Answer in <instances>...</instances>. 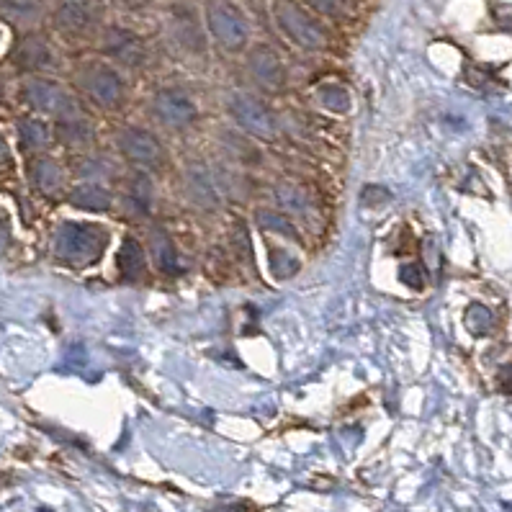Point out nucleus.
Listing matches in <instances>:
<instances>
[{
  "label": "nucleus",
  "mask_w": 512,
  "mask_h": 512,
  "mask_svg": "<svg viewBox=\"0 0 512 512\" xmlns=\"http://www.w3.org/2000/svg\"><path fill=\"white\" fill-rule=\"evenodd\" d=\"M6 157H8V147H6V142L0 139V160H6Z\"/></svg>",
  "instance_id": "7c9ffc66"
},
{
  "label": "nucleus",
  "mask_w": 512,
  "mask_h": 512,
  "mask_svg": "<svg viewBox=\"0 0 512 512\" xmlns=\"http://www.w3.org/2000/svg\"><path fill=\"white\" fill-rule=\"evenodd\" d=\"M16 57H19V62L26 70H42V67H47L52 62V49H49V44L44 39L29 37L21 42L19 55Z\"/></svg>",
  "instance_id": "4468645a"
},
{
  "label": "nucleus",
  "mask_w": 512,
  "mask_h": 512,
  "mask_svg": "<svg viewBox=\"0 0 512 512\" xmlns=\"http://www.w3.org/2000/svg\"><path fill=\"white\" fill-rule=\"evenodd\" d=\"M250 70L268 88H278V85L284 83V65L273 55V49L268 47H258L250 55Z\"/></svg>",
  "instance_id": "1a4fd4ad"
},
{
  "label": "nucleus",
  "mask_w": 512,
  "mask_h": 512,
  "mask_svg": "<svg viewBox=\"0 0 512 512\" xmlns=\"http://www.w3.org/2000/svg\"><path fill=\"white\" fill-rule=\"evenodd\" d=\"M0 13L13 24H34L42 19V0H0Z\"/></svg>",
  "instance_id": "ddd939ff"
},
{
  "label": "nucleus",
  "mask_w": 512,
  "mask_h": 512,
  "mask_svg": "<svg viewBox=\"0 0 512 512\" xmlns=\"http://www.w3.org/2000/svg\"><path fill=\"white\" fill-rule=\"evenodd\" d=\"M109 242V235L96 224L67 222L57 229L55 250L65 263L73 266H91L103 255V247Z\"/></svg>",
  "instance_id": "f257e3e1"
},
{
  "label": "nucleus",
  "mask_w": 512,
  "mask_h": 512,
  "mask_svg": "<svg viewBox=\"0 0 512 512\" xmlns=\"http://www.w3.org/2000/svg\"><path fill=\"white\" fill-rule=\"evenodd\" d=\"M258 224L260 227L271 229V232H278V235L291 237V240L296 237V229L291 227L289 219H284L281 214H276V211H266V209L258 211Z\"/></svg>",
  "instance_id": "393cba45"
},
{
  "label": "nucleus",
  "mask_w": 512,
  "mask_h": 512,
  "mask_svg": "<svg viewBox=\"0 0 512 512\" xmlns=\"http://www.w3.org/2000/svg\"><path fill=\"white\" fill-rule=\"evenodd\" d=\"M70 204L85 211H106L111 206V193L101 186H80L70 193Z\"/></svg>",
  "instance_id": "2eb2a0df"
},
{
  "label": "nucleus",
  "mask_w": 512,
  "mask_h": 512,
  "mask_svg": "<svg viewBox=\"0 0 512 512\" xmlns=\"http://www.w3.org/2000/svg\"><path fill=\"white\" fill-rule=\"evenodd\" d=\"M188 186H191V196L193 201H199V204L204 206H214V188H211L209 178H206L204 173H193L188 175Z\"/></svg>",
  "instance_id": "b1692460"
},
{
  "label": "nucleus",
  "mask_w": 512,
  "mask_h": 512,
  "mask_svg": "<svg viewBox=\"0 0 512 512\" xmlns=\"http://www.w3.org/2000/svg\"><path fill=\"white\" fill-rule=\"evenodd\" d=\"M152 250H155L157 266L163 268L165 273H178V253H175L173 240L165 235L163 229H157L155 235H152Z\"/></svg>",
  "instance_id": "f3484780"
},
{
  "label": "nucleus",
  "mask_w": 512,
  "mask_h": 512,
  "mask_svg": "<svg viewBox=\"0 0 512 512\" xmlns=\"http://www.w3.org/2000/svg\"><path fill=\"white\" fill-rule=\"evenodd\" d=\"M317 96H320L322 106L335 111V114H345V111L350 109V96L343 85H335V83L322 85L320 91H317Z\"/></svg>",
  "instance_id": "6ab92c4d"
},
{
  "label": "nucleus",
  "mask_w": 512,
  "mask_h": 512,
  "mask_svg": "<svg viewBox=\"0 0 512 512\" xmlns=\"http://www.w3.org/2000/svg\"><path fill=\"white\" fill-rule=\"evenodd\" d=\"M121 152L139 165H155L163 157V147L157 145V139L145 129H127L119 137Z\"/></svg>",
  "instance_id": "0eeeda50"
},
{
  "label": "nucleus",
  "mask_w": 512,
  "mask_h": 512,
  "mask_svg": "<svg viewBox=\"0 0 512 512\" xmlns=\"http://www.w3.org/2000/svg\"><path fill=\"white\" fill-rule=\"evenodd\" d=\"M399 276H402V281L410 289H422L425 286V268L420 266V263H407V266L399 271Z\"/></svg>",
  "instance_id": "a878e982"
},
{
  "label": "nucleus",
  "mask_w": 512,
  "mask_h": 512,
  "mask_svg": "<svg viewBox=\"0 0 512 512\" xmlns=\"http://www.w3.org/2000/svg\"><path fill=\"white\" fill-rule=\"evenodd\" d=\"M155 114L157 119L168 124V127H188L196 119V106L188 96L178 91H163L155 98Z\"/></svg>",
  "instance_id": "423d86ee"
},
{
  "label": "nucleus",
  "mask_w": 512,
  "mask_h": 512,
  "mask_svg": "<svg viewBox=\"0 0 512 512\" xmlns=\"http://www.w3.org/2000/svg\"><path fill=\"white\" fill-rule=\"evenodd\" d=\"M106 47H109L111 57H116L124 65H139L145 57V49H142L139 39L124 29H111L109 37H106Z\"/></svg>",
  "instance_id": "9d476101"
},
{
  "label": "nucleus",
  "mask_w": 512,
  "mask_h": 512,
  "mask_svg": "<svg viewBox=\"0 0 512 512\" xmlns=\"http://www.w3.org/2000/svg\"><path fill=\"white\" fill-rule=\"evenodd\" d=\"M152 196H155V191H152L150 178L147 175H137L132 181V188H129V199L137 206V211L147 214L152 209Z\"/></svg>",
  "instance_id": "4be33fe9"
},
{
  "label": "nucleus",
  "mask_w": 512,
  "mask_h": 512,
  "mask_svg": "<svg viewBox=\"0 0 512 512\" xmlns=\"http://www.w3.org/2000/svg\"><path fill=\"white\" fill-rule=\"evenodd\" d=\"M19 134H21V142H24V147H29V150H39V147L49 145V129H47V124H42L39 119L21 121Z\"/></svg>",
  "instance_id": "a211bd4d"
},
{
  "label": "nucleus",
  "mask_w": 512,
  "mask_h": 512,
  "mask_svg": "<svg viewBox=\"0 0 512 512\" xmlns=\"http://www.w3.org/2000/svg\"><path fill=\"white\" fill-rule=\"evenodd\" d=\"M55 16L57 24L65 31H83L91 24V3L88 0H60Z\"/></svg>",
  "instance_id": "9b49d317"
},
{
  "label": "nucleus",
  "mask_w": 512,
  "mask_h": 512,
  "mask_svg": "<svg viewBox=\"0 0 512 512\" xmlns=\"http://www.w3.org/2000/svg\"><path fill=\"white\" fill-rule=\"evenodd\" d=\"M116 266H119V273L124 281H139L145 276V253L139 247L137 240L127 237L124 245L119 250V258H116Z\"/></svg>",
  "instance_id": "f8f14e48"
},
{
  "label": "nucleus",
  "mask_w": 512,
  "mask_h": 512,
  "mask_svg": "<svg viewBox=\"0 0 512 512\" xmlns=\"http://www.w3.org/2000/svg\"><path fill=\"white\" fill-rule=\"evenodd\" d=\"M24 98L34 106V109L44 111V114H55L60 119H78L80 106L70 93L57 83H49L42 78H31L24 85Z\"/></svg>",
  "instance_id": "20e7f679"
},
{
  "label": "nucleus",
  "mask_w": 512,
  "mask_h": 512,
  "mask_svg": "<svg viewBox=\"0 0 512 512\" xmlns=\"http://www.w3.org/2000/svg\"><path fill=\"white\" fill-rule=\"evenodd\" d=\"M206 24L219 44L240 49L247 42V24L229 0H206Z\"/></svg>",
  "instance_id": "7ed1b4c3"
},
{
  "label": "nucleus",
  "mask_w": 512,
  "mask_h": 512,
  "mask_svg": "<svg viewBox=\"0 0 512 512\" xmlns=\"http://www.w3.org/2000/svg\"><path fill=\"white\" fill-rule=\"evenodd\" d=\"M299 260L294 258L286 250H271V273L278 278V281H284V278H291L299 273Z\"/></svg>",
  "instance_id": "5701e85b"
},
{
  "label": "nucleus",
  "mask_w": 512,
  "mask_h": 512,
  "mask_svg": "<svg viewBox=\"0 0 512 512\" xmlns=\"http://www.w3.org/2000/svg\"><path fill=\"white\" fill-rule=\"evenodd\" d=\"M273 13H276L278 26L289 34L291 42L302 44V47L307 49L325 47V29H322L320 21L314 19L312 13L304 11L299 3H294V0H276Z\"/></svg>",
  "instance_id": "f03ea898"
},
{
  "label": "nucleus",
  "mask_w": 512,
  "mask_h": 512,
  "mask_svg": "<svg viewBox=\"0 0 512 512\" xmlns=\"http://www.w3.org/2000/svg\"><path fill=\"white\" fill-rule=\"evenodd\" d=\"M34 183L39 186V191L44 193H57L62 186V170L60 165H55L52 160H47V157H42V160H37L34 163Z\"/></svg>",
  "instance_id": "dca6fc26"
},
{
  "label": "nucleus",
  "mask_w": 512,
  "mask_h": 512,
  "mask_svg": "<svg viewBox=\"0 0 512 512\" xmlns=\"http://www.w3.org/2000/svg\"><path fill=\"white\" fill-rule=\"evenodd\" d=\"M497 381H500V389L505 394H512V363L500 368V374H497Z\"/></svg>",
  "instance_id": "c85d7f7f"
},
{
  "label": "nucleus",
  "mask_w": 512,
  "mask_h": 512,
  "mask_svg": "<svg viewBox=\"0 0 512 512\" xmlns=\"http://www.w3.org/2000/svg\"><path fill=\"white\" fill-rule=\"evenodd\" d=\"M464 320H466V327H469L471 335H487V332L492 330L494 317H492V312L484 307V304L474 302V304H469V307H466Z\"/></svg>",
  "instance_id": "412c9836"
},
{
  "label": "nucleus",
  "mask_w": 512,
  "mask_h": 512,
  "mask_svg": "<svg viewBox=\"0 0 512 512\" xmlns=\"http://www.w3.org/2000/svg\"><path fill=\"white\" fill-rule=\"evenodd\" d=\"M8 242H11V227H8V219L0 217V255L6 253Z\"/></svg>",
  "instance_id": "c756f323"
},
{
  "label": "nucleus",
  "mask_w": 512,
  "mask_h": 512,
  "mask_svg": "<svg viewBox=\"0 0 512 512\" xmlns=\"http://www.w3.org/2000/svg\"><path fill=\"white\" fill-rule=\"evenodd\" d=\"M307 3L314 8V11L327 13V16H343L345 11L343 0H307Z\"/></svg>",
  "instance_id": "cd10ccee"
},
{
  "label": "nucleus",
  "mask_w": 512,
  "mask_h": 512,
  "mask_svg": "<svg viewBox=\"0 0 512 512\" xmlns=\"http://www.w3.org/2000/svg\"><path fill=\"white\" fill-rule=\"evenodd\" d=\"M229 111L235 116V121L242 129H247L255 137L271 139L276 134V124H273L271 111L258 101V98L247 96V93H237L229 98Z\"/></svg>",
  "instance_id": "39448f33"
},
{
  "label": "nucleus",
  "mask_w": 512,
  "mask_h": 512,
  "mask_svg": "<svg viewBox=\"0 0 512 512\" xmlns=\"http://www.w3.org/2000/svg\"><path fill=\"white\" fill-rule=\"evenodd\" d=\"M57 134H60V139L67 142V145H85V142H91L93 129L80 119H67L57 127Z\"/></svg>",
  "instance_id": "aec40b11"
},
{
  "label": "nucleus",
  "mask_w": 512,
  "mask_h": 512,
  "mask_svg": "<svg viewBox=\"0 0 512 512\" xmlns=\"http://www.w3.org/2000/svg\"><path fill=\"white\" fill-rule=\"evenodd\" d=\"M85 88L93 96V101H98L101 106H114V103L121 101V93H124L121 80L111 70H106V67L91 70L88 78H85Z\"/></svg>",
  "instance_id": "6e6552de"
},
{
  "label": "nucleus",
  "mask_w": 512,
  "mask_h": 512,
  "mask_svg": "<svg viewBox=\"0 0 512 512\" xmlns=\"http://www.w3.org/2000/svg\"><path fill=\"white\" fill-rule=\"evenodd\" d=\"M361 199L366 206H376V204H384V201L392 199V193L386 191V188H379V186H366L361 191Z\"/></svg>",
  "instance_id": "bb28decb"
}]
</instances>
